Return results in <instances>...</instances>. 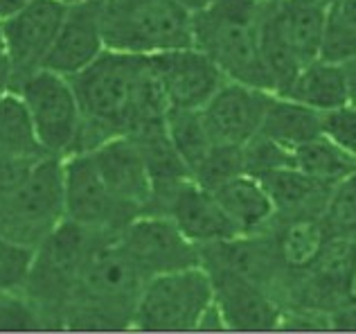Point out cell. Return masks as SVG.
<instances>
[{"mask_svg": "<svg viewBox=\"0 0 356 334\" xmlns=\"http://www.w3.org/2000/svg\"><path fill=\"white\" fill-rule=\"evenodd\" d=\"M145 280L118 235H102L63 312V330H131Z\"/></svg>", "mask_w": 356, "mask_h": 334, "instance_id": "obj_1", "label": "cell"}, {"mask_svg": "<svg viewBox=\"0 0 356 334\" xmlns=\"http://www.w3.org/2000/svg\"><path fill=\"white\" fill-rule=\"evenodd\" d=\"M323 3H327V5H332V3H336V0H323Z\"/></svg>", "mask_w": 356, "mask_h": 334, "instance_id": "obj_44", "label": "cell"}, {"mask_svg": "<svg viewBox=\"0 0 356 334\" xmlns=\"http://www.w3.org/2000/svg\"><path fill=\"white\" fill-rule=\"evenodd\" d=\"M63 5H74V3H88V0H61Z\"/></svg>", "mask_w": 356, "mask_h": 334, "instance_id": "obj_42", "label": "cell"}, {"mask_svg": "<svg viewBox=\"0 0 356 334\" xmlns=\"http://www.w3.org/2000/svg\"><path fill=\"white\" fill-rule=\"evenodd\" d=\"M63 221V159L43 156L30 176L0 197V235L36 246Z\"/></svg>", "mask_w": 356, "mask_h": 334, "instance_id": "obj_7", "label": "cell"}, {"mask_svg": "<svg viewBox=\"0 0 356 334\" xmlns=\"http://www.w3.org/2000/svg\"><path fill=\"white\" fill-rule=\"evenodd\" d=\"M345 72V86H348V104L356 106V57L341 63Z\"/></svg>", "mask_w": 356, "mask_h": 334, "instance_id": "obj_37", "label": "cell"}, {"mask_svg": "<svg viewBox=\"0 0 356 334\" xmlns=\"http://www.w3.org/2000/svg\"><path fill=\"white\" fill-rule=\"evenodd\" d=\"M61 0H32L5 21H0L7 61L12 66L14 88L32 72L43 68L52 41L63 21Z\"/></svg>", "mask_w": 356, "mask_h": 334, "instance_id": "obj_11", "label": "cell"}, {"mask_svg": "<svg viewBox=\"0 0 356 334\" xmlns=\"http://www.w3.org/2000/svg\"><path fill=\"white\" fill-rule=\"evenodd\" d=\"M147 61L170 109H201L226 81L217 63L194 45L149 54Z\"/></svg>", "mask_w": 356, "mask_h": 334, "instance_id": "obj_13", "label": "cell"}, {"mask_svg": "<svg viewBox=\"0 0 356 334\" xmlns=\"http://www.w3.org/2000/svg\"><path fill=\"white\" fill-rule=\"evenodd\" d=\"M149 212L167 215L196 246L226 242L239 235L237 226L219 206L214 194L194 179H185L174 188L156 194Z\"/></svg>", "mask_w": 356, "mask_h": 334, "instance_id": "obj_12", "label": "cell"}, {"mask_svg": "<svg viewBox=\"0 0 356 334\" xmlns=\"http://www.w3.org/2000/svg\"><path fill=\"white\" fill-rule=\"evenodd\" d=\"M32 0H0V21H5L12 14H16L18 9H23L25 5H30Z\"/></svg>", "mask_w": 356, "mask_h": 334, "instance_id": "obj_40", "label": "cell"}, {"mask_svg": "<svg viewBox=\"0 0 356 334\" xmlns=\"http://www.w3.org/2000/svg\"><path fill=\"white\" fill-rule=\"evenodd\" d=\"M259 183L268 192L275 215L280 217L323 215L334 190V183L316 179L293 165L264 174Z\"/></svg>", "mask_w": 356, "mask_h": 334, "instance_id": "obj_19", "label": "cell"}, {"mask_svg": "<svg viewBox=\"0 0 356 334\" xmlns=\"http://www.w3.org/2000/svg\"><path fill=\"white\" fill-rule=\"evenodd\" d=\"M273 93L248 84L226 79L217 93L199 109L201 118L214 143L221 145H246L259 134L268 100Z\"/></svg>", "mask_w": 356, "mask_h": 334, "instance_id": "obj_14", "label": "cell"}, {"mask_svg": "<svg viewBox=\"0 0 356 334\" xmlns=\"http://www.w3.org/2000/svg\"><path fill=\"white\" fill-rule=\"evenodd\" d=\"M277 330L291 332H330V312L314 308H284Z\"/></svg>", "mask_w": 356, "mask_h": 334, "instance_id": "obj_35", "label": "cell"}, {"mask_svg": "<svg viewBox=\"0 0 356 334\" xmlns=\"http://www.w3.org/2000/svg\"><path fill=\"white\" fill-rule=\"evenodd\" d=\"M167 134H170L176 152L181 154L183 163L190 170V176L194 172V167L205 159V154L217 145L212 141L199 109L167 111Z\"/></svg>", "mask_w": 356, "mask_h": 334, "instance_id": "obj_27", "label": "cell"}, {"mask_svg": "<svg viewBox=\"0 0 356 334\" xmlns=\"http://www.w3.org/2000/svg\"><path fill=\"white\" fill-rule=\"evenodd\" d=\"M192 16L176 0H99L106 50L138 57L194 45Z\"/></svg>", "mask_w": 356, "mask_h": 334, "instance_id": "obj_5", "label": "cell"}, {"mask_svg": "<svg viewBox=\"0 0 356 334\" xmlns=\"http://www.w3.org/2000/svg\"><path fill=\"white\" fill-rule=\"evenodd\" d=\"M259 134L296 150L298 145L323 136V113L284 95H270Z\"/></svg>", "mask_w": 356, "mask_h": 334, "instance_id": "obj_23", "label": "cell"}, {"mask_svg": "<svg viewBox=\"0 0 356 334\" xmlns=\"http://www.w3.org/2000/svg\"><path fill=\"white\" fill-rule=\"evenodd\" d=\"M14 90V77H12V66H9L7 61V54L0 52V97L5 95V93Z\"/></svg>", "mask_w": 356, "mask_h": 334, "instance_id": "obj_39", "label": "cell"}, {"mask_svg": "<svg viewBox=\"0 0 356 334\" xmlns=\"http://www.w3.org/2000/svg\"><path fill=\"white\" fill-rule=\"evenodd\" d=\"M352 57H356V0H336L327 7V23L318 59L343 63Z\"/></svg>", "mask_w": 356, "mask_h": 334, "instance_id": "obj_28", "label": "cell"}, {"mask_svg": "<svg viewBox=\"0 0 356 334\" xmlns=\"http://www.w3.org/2000/svg\"><path fill=\"white\" fill-rule=\"evenodd\" d=\"M275 5L282 30L300 63L305 66L309 61H316L321 54L330 5L323 0H277Z\"/></svg>", "mask_w": 356, "mask_h": 334, "instance_id": "obj_24", "label": "cell"}, {"mask_svg": "<svg viewBox=\"0 0 356 334\" xmlns=\"http://www.w3.org/2000/svg\"><path fill=\"white\" fill-rule=\"evenodd\" d=\"M104 50L99 0L65 5L63 21L43 61V68L59 72L63 77H72L95 61Z\"/></svg>", "mask_w": 356, "mask_h": 334, "instance_id": "obj_17", "label": "cell"}, {"mask_svg": "<svg viewBox=\"0 0 356 334\" xmlns=\"http://www.w3.org/2000/svg\"><path fill=\"white\" fill-rule=\"evenodd\" d=\"M334 332H356V303H343L330 312Z\"/></svg>", "mask_w": 356, "mask_h": 334, "instance_id": "obj_36", "label": "cell"}, {"mask_svg": "<svg viewBox=\"0 0 356 334\" xmlns=\"http://www.w3.org/2000/svg\"><path fill=\"white\" fill-rule=\"evenodd\" d=\"M212 301V280L203 264L152 276L140 289L131 330L194 332Z\"/></svg>", "mask_w": 356, "mask_h": 334, "instance_id": "obj_6", "label": "cell"}, {"mask_svg": "<svg viewBox=\"0 0 356 334\" xmlns=\"http://www.w3.org/2000/svg\"><path fill=\"white\" fill-rule=\"evenodd\" d=\"M32 120L36 141L48 156L74 154L81 129V111L68 77L41 68L14 88Z\"/></svg>", "mask_w": 356, "mask_h": 334, "instance_id": "obj_8", "label": "cell"}, {"mask_svg": "<svg viewBox=\"0 0 356 334\" xmlns=\"http://www.w3.org/2000/svg\"><path fill=\"white\" fill-rule=\"evenodd\" d=\"M102 235L108 233H95L63 219L34 246L23 292L43 314L48 330H63V312L77 289L83 264Z\"/></svg>", "mask_w": 356, "mask_h": 334, "instance_id": "obj_4", "label": "cell"}, {"mask_svg": "<svg viewBox=\"0 0 356 334\" xmlns=\"http://www.w3.org/2000/svg\"><path fill=\"white\" fill-rule=\"evenodd\" d=\"M268 3H277V0H268Z\"/></svg>", "mask_w": 356, "mask_h": 334, "instance_id": "obj_45", "label": "cell"}, {"mask_svg": "<svg viewBox=\"0 0 356 334\" xmlns=\"http://www.w3.org/2000/svg\"><path fill=\"white\" fill-rule=\"evenodd\" d=\"M323 136L356 159V106L345 104L323 113Z\"/></svg>", "mask_w": 356, "mask_h": 334, "instance_id": "obj_34", "label": "cell"}, {"mask_svg": "<svg viewBox=\"0 0 356 334\" xmlns=\"http://www.w3.org/2000/svg\"><path fill=\"white\" fill-rule=\"evenodd\" d=\"M145 70V57L104 50L99 57L68 77L81 111L77 152H90L108 138L127 136L134 127L136 100Z\"/></svg>", "mask_w": 356, "mask_h": 334, "instance_id": "obj_2", "label": "cell"}, {"mask_svg": "<svg viewBox=\"0 0 356 334\" xmlns=\"http://www.w3.org/2000/svg\"><path fill=\"white\" fill-rule=\"evenodd\" d=\"M343 303H356V244H354L352 262H350L348 276H345V285H343Z\"/></svg>", "mask_w": 356, "mask_h": 334, "instance_id": "obj_38", "label": "cell"}, {"mask_svg": "<svg viewBox=\"0 0 356 334\" xmlns=\"http://www.w3.org/2000/svg\"><path fill=\"white\" fill-rule=\"evenodd\" d=\"M120 244L145 278L201 264V248L161 212H143L120 230Z\"/></svg>", "mask_w": 356, "mask_h": 334, "instance_id": "obj_10", "label": "cell"}, {"mask_svg": "<svg viewBox=\"0 0 356 334\" xmlns=\"http://www.w3.org/2000/svg\"><path fill=\"white\" fill-rule=\"evenodd\" d=\"M243 172L261 179L264 174L293 165V152L289 147L270 141L264 134H255L246 145H241Z\"/></svg>", "mask_w": 356, "mask_h": 334, "instance_id": "obj_31", "label": "cell"}, {"mask_svg": "<svg viewBox=\"0 0 356 334\" xmlns=\"http://www.w3.org/2000/svg\"><path fill=\"white\" fill-rule=\"evenodd\" d=\"M212 280L214 305L228 330L268 332L277 330L282 305L264 287L223 267H205Z\"/></svg>", "mask_w": 356, "mask_h": 334, "instance_id": "obj_15", "label": "cell"}, {"mask_svg": "<svg viewBox=\"0 0 356 334\" xmlns=\"http://www.w3.org/2000/svg\"><path fill=\"white\" fill-rule=\"evenodd\" d=\"M0 52H5V45H3V32H0Z\"/></svg>", "mask_w": 356, "mask_h": 334, "instance_id": "obj_43", "label": "cell"}, {"mask_svg": "<svg viewBox=\"0 0 356 334\" xmlns=\"http://www.w3.org/2000/svg\"><path fill=\"white\" fill-rule=\"evenodd\" d=\"M34 248L0 235V294L23 289Z\"/></svg>", "mask_w": 356, "mask_h": 334, "instance_id": "obj_33", "label": "cell"}, {"mask_svg": "<svg viewBox=\"0 0 356 334\" xmlns=\"http://www.w3.org/2000/svg\"><path fill=\"white\" fill-rule=\"evenodd\" d=\"M134 217L102 181L88 152H77L63 159V219L95 233L120 235Z\"/></svg>", "mask_w": 356, "mask_h": 334, "instance_id": "obj_9", "label": "cell"}, {"mask_svg": "<svg viewBox=\"0 0 356 334\" xmlns=\"http://www.w3.org/2000/svg\"><path fill=\"white\" fill-rule=\"evenodd\" d=\"M323 221L332 237H356V170L334 185Z\"/></svg>", "mask_w": 356, "mask_h": 334, "instance_id": "obj_29", "label": "cell"}, {"mask_svg": "<svg viewBox=\"0 0 356 334\" xmlns=\"http://www.w3.org/2000/svg\"><path fill=\"white\" fill-rule=\"evenodd\" d=\"M291 152H293V167L334 185L356 170L354 156L343 152L327 136H318L314 141L298 145Z\"/></svg>", "mask_w": 356, "mask_h": 334, "instance_id": "obj_25", "label": "cell"}, {"mask_svg": "<svg viewBox=\"0 0 356 334\" xmlns=\"http://www.w3.org/2000/svg\"><path fill=\"white\" fill-rule=\"evenodd\" d=\"M237 174H243L241 147L217 143L208 154H205V159L194 167L192 179L199 185H203V188L212 190Z\"/></svg>", "mask_w": 356, "mask_h": 334, "instance_id": "obj_30", "label": "cell"}, {"mask_svg": "<svg viewBox=\"0 0 356 334\" xmlns=\"http://www.w3.org/2000/svg\"><path fill=\"white\" fill-rule=\"evenodd\" d=\"M282 95L309 109L321 111V113L345 106L348 104V86H345L343 66L323 59L309 61L298 70L291 86Z\"/></svg>", "mask_w": 356, "mask_h": 334, "instance_id": "obj_22", "label": "cell"}, {"mask_svg": "<svg viewBox=\"0 0 356 334\" xmlns=\"http://www.w3.org/2000/svg\"><path fill=\"white\" fill-rule=\"evenodd\" d=\"M257 43L259 59L270 81V88H273L275 95H282L291 86V81L296 79L298 70L302 68V63H300L298 54L293 52L291 43H289L282 30V23H280L277 16V5L268 3V0H264V7H261L259 14Z\"/></svg>", "mask_w": 356, "mask_h": 334, "instance_id": "obj_21", "label": "cell"}, {"mask_svg": "<svg viewBox=\"0 0 356 334\" xmlns=\"http://www.w3.org/2000/svg\"><path fill=\"white\" fill-rule=\"evenodd\" d=\"M0 330L3 332H32L48 330L39 308L27 299L23 289L0 294Z\"/></svg>", "mask_w": 356, "mask_h": 334, "instance_id": "obj_32", "label": "cell"}, {"mask_svg": "<svg viewBox=\"0 0 356 334\" xmlns=\"http://www.w3.org/2000/svg\"><path fill=\"white\" fill-rule=\"evenodd\" d=\"M176 3H181L183 7H187L194 14V12H199V9H203L205 5H210L212 0H176Z\"/></svg>", "mask_w": 356, "mask_h": 334, "instance_id": "obj_41", "label": "cell"}, {"mask_svg": "<svg viewBox=\"0 0 356 334\" xmlns=\"http://www.w3.org/2000/svg\"><path fill=\"white\" fill-rule=\"evenodd\" d=\"M264 0H212L192 16L194 48L217 63L223 77L270 90L259 59V14Z\"/></svg>", "mask_w": 356, "mask_h": 334, "instance_id": "obj_3", "label": "cell"}, {"mask_svg": "<svg viewBox=\"0 0 356 334\" xmlns=\"http://www.w3.org/2000/svg\"><path fill=\"white\" fill-rule=\"evenodd\" d=\"M0 156H48L36 141L32 120L16 90L0 97Z\"/></svg>", "mask_w": 356, "mask_h": 334, "instance_id": "obj_26", "label": "cell"}, {"mask_svg": "<svg viewBox=\"0 0 356 334\" xmlns=\"http://www.w3.org/2000/svg\"><path fill=\"white\" fill-rule=\"evenodd\" d=\"M210 192L219 201V206L226 210L232 224L237 226L239 235L259 233L275 217L273 201H270L264 185L259 183V179L246 172L223 181Z\"/></svg>", "mask_w": 356, "mask_h": 334, "instance_id": "obj_20", "label": "cell"}, {"mask_svg": "<svg viewBox=\"0 0 356 334\" xmlns=\"http://www.w3.org/2000/svg\"><path fill=\"white\" fill-rule=\"evenodd\" d=\"M90 161L99 172L102 181L115 197L131 208L136 215H143L152 208L154 181L149 176L145 156L131 136L108 138L88 152Z\"/></svg>", "mask_w": 356, "mask_h": 334, "instance_id": "obj_16", "label": "cell"}, {"mask_svg": "<svg viewBox=\"0 0 356 334\" xmlns=\"http://www.w3.org/2000/svg\"><path fill=\"white\" fill-rule=\"evenodd\" d=\"M266 233L273 244L280 269L284 273V292H282V308L289 289L298 283L330 242V230H327L323 215H298V217H280L275 215L266 226Z\"/></svg>", "mask_w": 356, "mask_h": 334, "instance_id": "obj_18", "label": "cell"}]
</instances>
